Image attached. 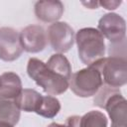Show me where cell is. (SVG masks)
<instances>
[{
	"label": "cell",
	"instance_id": "obj_1",
	"mask_svg": "<svg viewBox=\"0 0 127 127\" xmlns=\"http://www.w3.org/2000/svg\"><path fill=\"white\" fill-rule=\"evenodd\" d=\"M28 75L50 95H60L68 88V81L50 69L42 61L31 58L27 65Z\"/></svg>",
	"mask_w": 127,
	"mask_h": 127
},
{
	"label": "cell",
	"instance_id": "obj_2",
	"mask_svg": "<svg viewBox=\"0 0 127 127\" xmlns=\"http://www.w3.org/2000/svg\"><path fill=\"white\" fill-rule=\"evenodd\" d=\"M74 40L77 45L78 57L84 64L89 66L104 58V38L97 29H80L76 33Z\"/></svg>",
	"mask_w": 127,
	"mask_h": 127
},
{
	"label": "cell",
	"instance_id": "obj_3",
	"mask_svg": "<svg viewBox=\"0 0 127 127\" xmlns=\"http://www.w3.org/2000/svg\"><path fill=\"white\" fill-rule=\"evenodd\" d=\"M91 65L99 70L105 85L119 88L127 81V63L124 58H103Z\"/></svg>",
	"mask_w": 127,
	"mask_h": 127
},
{
	"label": "cell",
	"instance_id": "obj_4",
	"mask_svg": "<svg viewBox=\"0 0 127 127\" xmlns=\"http://www.w3.org/2000/svg\"><path fill=\"white\" fill-rule=\"evenodd\" d=\"M68 87L72 92L80 97L95 95L103 84L99 70L93 65L75 71L68 81Z\"/></svg>",
	"mask_w": 127,
	"mask_h": 127
},
{
	"label": "cell",
	"instance_id": "obj_5",
	"mask_svg": "<svg viewBox=\"0 0 127 127\" xmlns=\"http://www.w3.org/2000/svg\"><path fill=\"white\" fill-rule=\"evenodd\" d=\"M47 37L52 49L59 54L69 51L74 43V32L72 28L64 22L53 23L48 28Z\"/></svg>",
	"mask_w": 127,
	"mask_h": 127
},
{
	"label": "cell",
	"instance_id": "obj_6",
	"mask_svg": "<svg viewBox=\"0 0 127 127\" xmlns=\"http://www.w3.org/2000/svg\"><path fill=\"white\" fill-rule=\"evenodd\" d=\"M97 30L100 32L103 38L109 40L111 44H117L125 41V20L115 13H108L104 15L98 22Z\"/></svg>",
	"mask_w": 127,
	"mask_h": 127
},
{
	"label": "cell",
	"instance_id": "obj_7",
	"mask_svg": "<svg viewBox=\"0 0 127 127\" xmlns=\"http://www.w3.org/2000/svg\"><path fill=\"white\" fill-rule=\"evenodd\" d=\"M20 43V35L13 28L3 27L0 29V60L13 62L23 53Z\"/></svg>",
	"mask_w": 127,
	"mask_h": 127
},
{
	"label": "cell",
	"instance_id": "obj_8",
	"mask_svg": "<svg viewBox=\"0 0 127 127\" xmlns=\"http://www.w3.org/2000/svg\"><path fill=\"white\" fill-rule=\"evenodd\" d=\"M20 35V43L28 53L42 52L48 43V37L43 27L39 25H30L24 28Z\"/></svg>",
	"mask_w": 127,
	"mask_h": 127
},
{
	"label": "cell",
	"instance_id": "obj_9",
	"mask_svg": "<svg viewBox=\"0 0 127 127\" xmlns=\"http://www.w3.org/2000/svg\"><path fill=\"white\" fill-rule=\"evenodd\" d=\"M103 108L111 118V127H127V101L120 90L106 99Z\"/></svg>",
	"mask_w": 127,
	"mask_h": 127
},
{
	"label": "cell",
	"instance_id": "obj_10",
	"mask_svg": "<svg viewBox=\"0 0 127 127\" xmlns=\"http://www.w3.org/2000/svg\"><path fill=\"white\" fill-rule=\"evenodd\" d=\"M64 13L61 1H38L35 5L36 17L47 23H56Z\"/></svg>",
	"mask_w": 127,
	"mask_h": 127
},
{
	"label": "cell",
	"instance_id": "obj_11",
	"mask_svg": "<svg viewBox=\"0 0 127 127\" xmlns=\"http://www.w3.org/2000/svg\"><path fill=\"white\" fill-rule=\"evenodd\" d=\"M0 98L15 99L21 92L22 82L18 74L12 71L4 72L0 75Z\"/></svg>",
	"mask_w": 127,
	"mask_h": 127
},
{
	"label": "cell",
	"instance_id": "obj_12",
	"mask_svg": "<svg viewBox=\"0 0 127 127\" xmlns=\"http://www.w3.org/2000/svg\"><path fill=\"white\" fill-rule=\"evenodd\" d=\"M42 96V94L34 89L24 88L14 100L20 110H24L26 112H36L41 103Z\"/></svg>",
	"mask_w": 127,
	"mask_h": 127
},
{
	"label": "cell",
	"instance_id": "obj_13",
	"mask_svg": "<svg viewBox=\"0 0 127 127\" xmlns=\"http://www.w3.org/2000/svg\"><path fill=\"white\" fill-rule=\"evenodd\" d=\"M20 119V109L14 99L0 98V122L15 126Z\"/></svg>",
	"mask_w": 127,
	"mask_h": 127
},
{
	"label": "cell",
	"instance_id": "obj_14",
	"mask_svg": "<svg viewBox=\"0 0 127 127\" xmlns=\"http://www.w3.org/2000/svg\"><path fill=\"white\" fill-rule=\"evenodd\" d=\"M47 66L52 69L57 74L64 77L65 80L69 81L71 76V65L68 60L63 54L53 55L47 62Z\"/></svg>",
	"mask_w": 127,
	"mask_h": 127
},
{
	"label": "cell",
	"instance_id": "obj_15",
	"mask_svg": "<svg viewBox=\"0 0 127 127\" xmlns=\"http://www.w3.org/2000/svg\"><path fill=\"white\" fill-rule=\"evenodd\" d=\"M60 110H61L60 101L52 95H46V96H42L41 103L36 113L45 118H54L59 113Z\"/></svg>",
	"mask_w": 127,
	"mask_h": 127
},
{
	"label": "cell",
	"instance_id": "obj_16",
	"mask_svg": "<svg viewBox=\"0 0 127 127\" xmlns=\"http://www.w3.org/2000/svg\"><path fill=\"white\" fill-rule=\"evenodd\" d=\"M79 127H107V118L102 112L91 110L80 116Z\"/></svg>",
	"mask_w": 127,
	"mask_h": 127
},
{
	"label": "cell",
	"instance_id": "obj_17",
	"mask_svg": "<svg viewBox=\"0 0 127 127\" xmlns=\"http://www.w3.org/2000/svg\"><path fill=\"white\" fill-rule=\"evenodd\" d=\"M79 121H80V116L72 115L66 118L64 125L66 127H79Z\"/></svg>",
	"mask_w": 127,
	"mask_h": 127
},
{
	"label": "cell",
	"instance_id": "obj_18",
	"mask_svg": "<svg viewBox=\"0 0 127 127\" xmlns=\"http://www.w3.org/2000/svg\"><path fill=\"white\" fill-rule=\"evenodd\" d=\"M98 4L103 6L107 10H114L121 4V2L120 1H100L98 2Z\"/></svg>",
	"mask_w": 127,
	"mask_h": 127
},
{
	"label": "cell",
	"instance_id": "obj_19",
	"mask_svg": "<svg viewBox=\"0 0 127 127\" xmlns=\"http://www.w3.org/2000/svg\"><path fill=\"white\" fill-rule=\"evenodd\" d=\"M48 127H66V126L64 125V124H59V123H55V122H53V123H51Z\"/></svg>",
	"mask_w": 127,
	"mask_h": 127
},
{
	"label": "cell",
	"instance_id": "obj_20",
	"mask_svg": "<svg viewBox=\"0 0 127 127\" xmlns=\"http://www.w3.org/2000/svg\"><path fill=\"white\" fill-rule=\"evenodd\" d=\"M0 127H13L7 123H4V122H0Z\"/></svg>",
	"mask_w": 127,
	"mask_h": 127
},
{
	"label": "cell",
	"instance_id": "obj_21",
	"mask_svg": "<svg viewBox=\"0 0 127 127\" xmlns=\"http://www.w3.org/2000/svg\"><path fill=\"white\" fill-rule=\"evenodd\" d=\"M0 85H1V80H0Z\"/></svg>",
	"mask_w": 127,
	"mask_h": 127
}]
</instances>
